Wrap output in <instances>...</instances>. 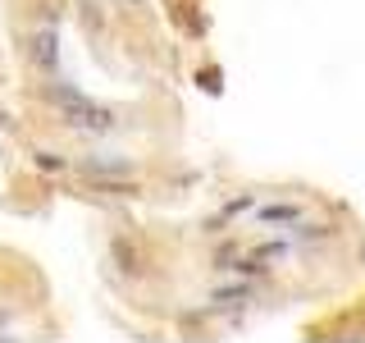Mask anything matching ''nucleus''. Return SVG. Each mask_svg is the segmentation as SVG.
Listing matches in <instances>:
<instances>
[{
    "instance_id": "1",
    "label": "nucleus",
    "mask_w": 365,
    "mask_h": 343,
    "mask_svg": "<svg viewBox=\"0 0 365 343\" xmlns=\"http://www.w3.org/2000/svg\"><path fill=\"white\" fill-rule=\"evenodd\" d=\"M60 96V106H64V124L68 129H87V133H110L114 129V114L106 106H91V101H83L78 91H55Z\"/></svg>"
},
{
    "instance_id": "2",
    "label": "nucleus",
    "mask_w": 365,
    "mask_h": 343,
    "mask_svg": "<svg viewBox=\"0 0 365 343\" xmlns=\"http://www.w3.org/2000/svg\"><path fill=\"white\" fill-rule=\"evenodd\" d=\"M55 55H60V51H55V32H51V28L37 32V37H32V60L51 69V64H55Z\"/></svg>"
},
{
    "instance_id": "3",
    "label": "nucleus",
    "mask_w": 365,
    "mask_h": 343,
    "mask_svg": "<svg viewBox=\"0 0 365 343\" xmlns=\"http://www.w3.org/2000/svg\"><path fill=\"white\" fill-rule=\"evenodd\" d=\"M297 206H269V211H260V220H274V224H292L297 220Z\"/></svg>"
}]
</instances>
